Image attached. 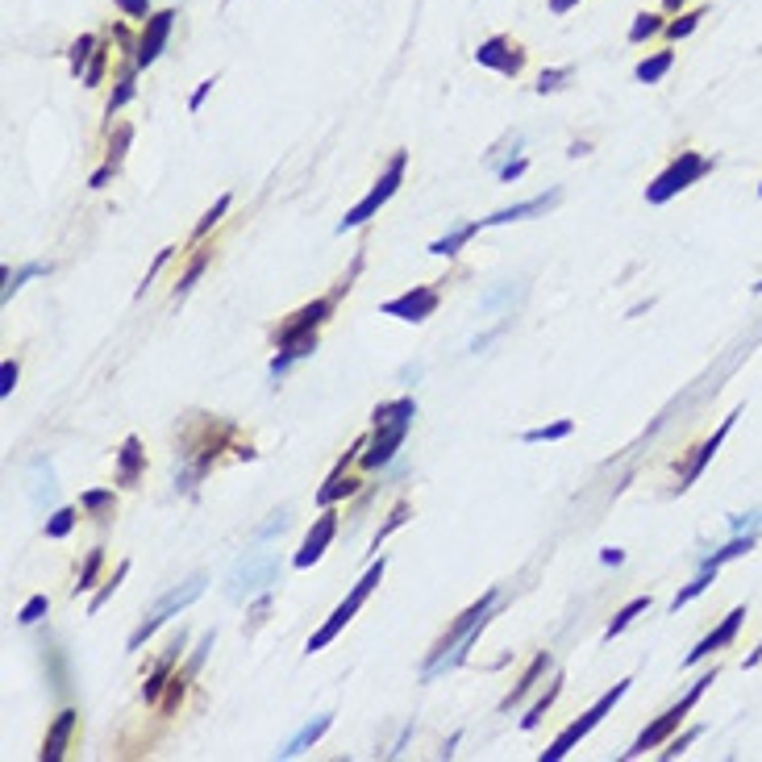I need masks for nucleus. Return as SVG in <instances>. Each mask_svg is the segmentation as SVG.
Listing matches in <instances>:
<instances>
[{
  "label": "nucleus",
  "instance_id": "obj_45",
  "mask_svg": "<svg viewBox=\"0 0 762 762\" xmlns=\"http://www.w3.org/2000/svg\"><path fill=\"white\" fill-rule=\"evenodd\" d=\"M0 380H5V383H0V392L9 396V392H13V383H17V363H13V359L5 363V371H0Z\"/></svg>",
  "mask_w": 762,
  "mask_h": 762
},
{
  "label": "nucleus",
  "instance_id": "obj_46",
  "mask_svg": "<svg viewBox=\"0 0 762 762\" xmlns=\"http://www.w3.org/2000/svg\"><path fill=\"white\" fill-rule=\"evenodd\" d=\"M213 84H217V76H213V79H205V84L197 87V96H192V113H197L200 105H205V96H208V92H213Z\"/></svg>",
  "mask_w": 762,
  "mask_h": 762
},
{
  "label": "nucleus",
  "instance_id": "obj_11",
  "mask_svg": "<svg viewBox=\"0 0 762 762\" xmlns=\"http://www.w3.org/2000/svg\"><path fill=\"white\" fill-rule=\"evenodd\" d=\"M171 25H175V9H163V13H154V17H146V25H142V38H138V55H133V63H138V67H151L154 59L163 55L167 38H171Z\"/></svg>",
  "mask_w": 762,
  "mask_h": 762
},
{
  "label": "nucleus",
  "instance_id": "obj_34",
  "mask_svg": "<svg viewBox=\"0 0 762 762\" xmlns=\"http://www.w3.org/2000/svg\"><path fill=\"white\" fill-rule=\"evenodd\" d=\"M125 575H130V563H121V566H117V575H113V579H105V588H100L96 596H92V612H96L100 604H105V600H109L113 592H117V583H121V579H125Z\"/></svg>",
  "mask_w": 762,
  "mask_h": 762
},
{
  "label": "nucleus",
  "instance_id": "obj_43",
  "mask_svg": "<svg viewBox=\"0 0 762 762\" xmlns=\"http://www.w3.org/2000/svg\"><path fill=\"white\" fill-rule=\"evenodd\" d=\"M179 700H184V679L175 675L171 679V687H167V700H163V712H171L175 704H179Z\"/></svg>",
  "mask_w": 762,
  "mask_h": 762
},
{
  "label": "nucleus",
  "instance_id": "obj_47",
  "mask_svg": "<svg viewBox=\"0 0 762 762\" xmlns=\"http://www.w3.org/2000/svg\"><path fill=\"white\" fill-rule=\"evenodd\" d=\"M525 167H529V163H525V159H517V163H509L500 171V179H517V175H525Z\"/></svg>",
  "mask_w": 762,
  "mask_h": 762
},
{
  "label": "nucleus",
  "instance_id": "obj_33",
  "mask_svg": "<svg viewBox=\"0 0 762 762\" xmlns=\"http://www.w3.org/2000/svg\"><path fill=\"white\" fill-rule=\"evenodd\" d=\"M575 76V67H555V71H542V76H537V92H558V87H563V79H571Z\"/></svg>",
  "mask_w": 762,
  "mask_h": 762
},
{
  "label": "nucleus",
  "instance_id": "obj_17",
  "mask_svg": "<svg viewBox=\"0 0 762 762\" xmlns=\"http://www.w3.org/2000/svg\"><path fill=\"white\" fill-rule=\"evenodd\" d=\"M555 205H558V192H546V197H534V200H525V205H512V208L491 213V217H483V225H509V221L534 217V213H546V208H555Z\"/></svg>",
  "mask_w": 762,
  "mask_h": 762
},
{
  "label": "nucleus",
  "instance_id": "obj_24",
  "mask_svg": "<svg viewBox=\"0 0 762 762\" xmlns=\"http://www.w3.org/2000/svg\"><path fill=\"white\" fill-rule=\"evenodd\" d=\"M480 229H483V221H471V225H458L454 234H450V238L434 242V246H429V254H454L458 246H463V242H471V238H475V234H480Z\"/></svg>",
  "mask_w": 762,
  "mask_h": 762
},
{
  "label": "nucleus",
  "instance_id": "obj_44",
  "mask_svg": "<svg viewBox=\"0 0 762 762\" xmlns=\"http://www.w3.org/2000/svg\"><path fill=\"white\" fill-rule=\"evenodd\" d=\"M696 738H700V730H687L684 738H675V741H671V750H663V754H666V758H675V754H684V750H687V746H692V741H696Z\"/></svg>",
  "mask_w": 762,
  "mask_h": 762
},
{
  "label": "nucleus",
  "instance_id": "obj_29",
  "mask_svg": "<svg viewBox=\"0 0 762 762\" xmlns=\"http://www.w3.org/2000/svg\"><path fill=\"white\" fill-rule=\"evenodd\" d=\"M76 521H79V512L76 509H59L50 521H46V537H67L71 529H76Z\"/></svg>",
  "mask_w": 762,
  "mask_h": 762
},
{
  "label": "nucleus",
  "instance_id": "obj_1",
  "mask_svg": "<svg viewBox=\"0 0 762 762\" xmlns=\"http://www.w3.org/2000/svg\"><path fill=\"white\" fill-rule=\"evenodd\" d=\"M491 600H496V592H488V596L480 600V604H471L463 617H458L454 625L446 629V638L434 646V658H429V666H425V679H437L442 671H450V666H458L463 658H458V650H463V642H467L475 629H483L488 625V612H491Z\"/></svg>",
  "mask_w": 762,
  "mask_h": 762
},
{
  "label": "nucleus",
  "instance_id": "obj_40",
  "mask_svg": "<svg viewBox=\"0 0 762 762\" xmlns=\"http://www.w3.org/2000/svg\"><path fill=\"white\" fill-rule=\"evenodd\" d=\"M46 609H50V600H46V596H33L30 604H25V609H22V625H33V621H38V617H42Z\"/></svg>",
  "mask_w": 762,
  "mask_h": 762
},
{
  "label": "nucleus",
  "instance_id": "obj_37",
  "mask_svg": "<svg viewBox=\"0 0 762 762\" xmlns=\"http://www.w3.org/2000/svg\"><path fill=\"white\" fill-rule=\"evenodd\" d=\"M92 46H96V38H92V33H84L79 42H71V67H76V71L87 63V55H92Z\"/></svg>",
  "mask_w": 762,
  "mask_h": 762
},
{
  "label": "nucleus",
  "instance_id": "obj_49",
  "mask_svg": "<svg viewBox=\"0 0 762 762\" xmlns=\"http://www.w3.org/2000/svg\"><path fill=\"white\" fill-rule=\"evenodd\" d=\"M687 0H663V13H684Z\"/></svg>",
  "mask_w": 762,
  "mask_h": 762
},
{
  "label": "nucleus",
  "instance_id": "obj_8",
  "mask_svg": "<svg viewBox=\"0 0 762 762\" xmlns=\"http://www.w3.org/2000/svg\"><path fill=\"white\" fill-rule=\"evenodd\" d=\"M200 592H205V575H192V579H188V583H179V588H171V592H167V596L159 600V604H154L151 612H146V621H142L138 629H133V638H130V650H138V646L146 642V638H151V633L159 629V625H163L167 617H175V612H179V609H188V604H192V600H197Z\"/></svg>",
  "mask_w": 762,
  "mask_h": 762
},
{
  "label": "nucleus",
  "instance_id": "obj_15",
  "mask_svg": "<svg viewBox=\"0 0 762 762\" xmlns=\"http://www.w3.org/2000/svg\"><path fill=\"white\" fill-rule=\"evenodd\" d=\"M76 725H79V712H71V708H63L55 717V725H50V733H46V741H42V758H63L67 754V746H71V733H76Z\"/></svg>",
  "mask_w": 762,
  "mask_h": 762
},
{
  "label": "nucleus",
  "instance_id": "obj_35",
  "mask_svg": "<svg viewBox=\"0 0 762 762\" xmlns=\"http://www.w3.org/2000/svg\"><path fill=\"white\" fill-rule=\"evenodd\" d=\"M409 517H413V509H409V504H396V509H392V517H388V521H383V529H380V534H375V546H380L383 537L392 534V529H400V525L409 521Z\"/></svg>",
  "mask_w": 762,
  "mask_h": 762
},
{
  "label": "nucleus",
  "instance_id": "obj_42",
  "mask_svg": "<svg viewBox=\"0 0 762 762\" xmlns=\"http://www.w3.org/2000/svg\"><path fill=\"white\" fill-rule=\"evenodd\" d=\"M38 271H42V262H30V267H22V271H17V275L9 280V288H5V300H9V296L17 292V288H22V280H30V275H38Z\"/></svg>",
  "mask_w": 762,
  "mask_h": 762
},
{
  "label": "nucleus",
  "instance_id": "obj_50",
  "mask_svg": "<svg viewBox=\"0 0 762 762\" xmlns=\"http://www.w3.org/2000/svg\"><path fill=\"white\" fill-rule=\"evenodd\" d=\"M758 663H762V642H758V650H754L750 658H746V666H758Z\"/></svg>",
  "mask_w": 762,
  "mask_h": 762
},
{
  "label": "nucleus",
  "instance_id": "obj_31",
  "mask_svg": "<svg viewBox=\"0 0 762 762\" xmlns=\"http://www.w3.org/2000/svg\"><path fill=\"white\" fill-rule=\"evenodd\" d=\"M571 429H575L571 421H555V425H542V429H529L525 442H558V437H566Z\"/></svg>",
  "mask_w": 762,
  "mask_h": 762
},
{
  "label": "nucleus",
  "instance_id": "obj_19",
  "mask_svg": "<svg viewBox=\"0 0 762 762\" xmlns=\"http://www.w3.org/2000/svg\"><path fill=\"white\" fill-rule=\"evenodd\" d=\"M671 67H675V50H658V55L642 59V63L633 67V76L642 79V84H658V79H663Z\"/></svg>",
  "mask_w": 762,
  "mask_h": 762
},
{
  "label": "nucleus",
  "instance_id": "obj_16",
  "mask_svg": "<svg viewBox=\"0 0 762 762\" xmlns=\"http://www.w3.org/2000/svg\"><path fill=\"white\" fill-rule=\"evenodd\" d=\"M733 417H738V413H733ZM733 417H725V421H721V429H717V434H712V437H708V442H704V446L696 450V458H692V467H687V471H684V480H679V491H684V488H692V483L700 480V471L708 467V458L717 454V450H721V442L730 437V429H733Z\"/></svg>",
  "mask_w": 762,
  "mask_h": 762
},
{
  "label": "nucleus",
  "instance_id": "obj_23",
  "mask_svg": "<svg viewBox=\"0 0 762 762\" xmlns=\"http://www.w3.org/2000/svg\"><path fill=\"white\" fill-rule=\"evenodd\" d=\"M708 17V9H684L679 13V17H671V22H666V38H671V42H679V38H687V33H696V25L704 22Z\"/></svg>",
  "mask_w": 762,
  "mask_h": 762
},
{
  "label": "nucleus",
  "instance_id": "obj_52",
  "mask_svg": "<svg viewBox=\"0 0 762 762\" xmlns=\"http://www.w3.org/2000/svg\"><path fill=\"white\" fill-rule=\"evenodd\" d=\"M758 197H762V188H758Z\"/></svg>",
  "mask_w": 762,
  "mask_h": 762
},
{
  "label": "nucleus",
  "instance_id": "obj_28",
  "mask_svg": "<svg viewBox=\"0 0 762 762\" xmlns=\"http://www.w3.org/2000/svg\"><path fill=\"white\" fill-rule=\"evenodd\" d=\"M712 579H717V566H704V571H700V575L692 579V583H687V588H684V592H679V596H675V604H671V609L679 612V609H684V604H687V600H696L700 592H704L708 583H712Z\"/></svg>",
  "mask_w": 762,
  "mask_h": 762
},
{
  "label": "nucleus",
  "instance_id": "obj_4",
  "mask_svg": "<svg viewBox=\"0 0 762 762\" xmlns=\"http://www.w3.org/2000/svg\"><path fill=\"white\" fill-rule=\"evenodd\" d=\"M380 579H383V558H380V563H371V566H367V575H363V579H359V588H354V592H350V596H346V600H342V604H338V609H334V617H329V621H326V625H321V629H317V633H313V638H308V654H317V650H326V646H329V642H334V638H338V633H342V629H346V625H350V621H354V612H359V609H363V600H367V596H371V588H375V583H380Z\"/></svg>",
  "mask_w": 762,
  "mask_h": 762
},
{
  "label": "nucleus",
  "instance_id": "obj_26",
  "mask_svg": "<svg viewBox=\"0 0 762 762\" xmlns=\"http://www.w3.org/2000/svg\"><path fill=\"white\" fill-rule=\"evenodd\" d=\"M754 550V534H746V537H733L725 550H717L712 558H704V566H721V563H730V558H741V555H750Z\"/></svg>",
  "mask_w": 762,
  "mask_h": 762
},
{
  "label": "nucleus",
  "instance_id": "obj_25",
  "mask_svg": "<svg viewBox=\"0 0 762 762\" xmlns=\"http://www.w3.org/2000/svg\"><path fill=\"white\" fill-rule=\"evenodd\" d=\"M546 666H550V654H537V658H534V663H529V671H525V675H521V684H517V687H512V696H509V700H504V708H512V704H517V700H521V696H525V692H529V687H534V684H537V675H542V671H546Z\"/></svg>",
  "mask_w": 762,
  "mask_h": 762
},
{
  "label": "nucleus",
  "instance_id": "obj_18",
  "mask_svg": "<svg viewBox=\"0 0 762 762\" xmlns=\"http://www.w3.org/2000/svg\"><path fill=\"white\" fill-rule=\"evenodd\" d=\"M146 467V450H142L138 437H125V446H121V463H117V483L121 488H133Z\"/></svg>",
  "mask_w": 762,
  "mask_h": 762
},
{
  "label": "nucleus",
  "instance_id": "obj_32",
  "mask_svg": "<svg viewBox=\"0 0 762 762\" xmlns=\"http://www.w3.org/2000/svg\"><path fill=\"white\" fill-rule=\"evenodd\" d=\"M555 696H558V679H555V684H550V692H546V696H542V700H537V704H534V708H529V717H525V721H521V725H525V730H537V725H542V717H546V708H550V704H555Z\"/></svg>",
  "mask_w": 762,
  "mask_h": 762
},
{
  "label": "nucleus",
  "instance_id": "obj_21",
  "mask_svg": "<svg viewBox=\"0 0 762 762\" xmlns=\"http://www.w3.org/2000/svg\"><path fill=\"white\" fill-rule=\"evenodd\" d=\"M329 725H334V717H329V712H326V717H317V721H313V725H305V730H300V733H296V738H292V741H288V746H283V750H280V754H283V758H292V754H300V750H305V746H313V741H317V738H321V733H326V730H329Z\"/></svg>",
  "mask_w": 762,
  "mask_h": 762
},
{
  "label": "nucleus",
  "instance_id": "obj_13",
  "mask_svg": "<svg viewBox=\"0 0 762 762\" xmlns=\"http://www.w3.org/2000/svg\"><path fill=\"white\" fill-rule=\"evenodd\" d=\"M741 621H746V609H733L730 617H725V621L717 625V629L708 633V638H700V642H696V650H692V654H687V658H684V666H696V663H704V658H708V654H712V650H721V646H730L733 638H738Z\"/></svg>",
  "mask_w": 762,
  "mask_h": 762
},
{
  "label": "nucleus",
  "instance_id": "obj_7",
  "mask_svg": "<svg viewBox=\"0 0 762 762\" xmlns=\"http://www.w3.org/2000/svg\"><path fill=\"white\" fill-rule=\"evenodd\" d=\"M280 575V563L275 555H246L238 566H234V575H229V600H251L259 592H267Z\"/></svg>",
  "mask_w": 762,
  "mask_h": 762
},
{
  "label": "nucleus",
  "instance_id": "obj_6",
  "mask_svg": "<svg viewBox=\"0 0 762 762\" xmlns=\"http://www.w3.org/2000/svg\"><path fill=\"white\" fill-rule=\"evenodd\" d=\"M404 167H409V151H396L392 163H388V171L380 175V184L371 188L367 197H363L359 205H354L346 217H342V225H338L342 234H346V229H354V225H363V221H371L375 213H380V205H388V200L396 197V188H400V179H404Z\"/></svg>",
  "mask_w": 762,
  "mask_h": 762
},
{
  "label": "nucleus",
  "instance_id": "obj_22",
  "mask_svg": "<svg viewBox=\"0 0 762 762\" xmlns=\"http://www.w3.org/2000/svg\"><path fill=\"white\" fill-rule=\"evenodd\" d=\"M663 30H666L663 13H638V22L629 25V42H633V46H642V42H650V38H658Z\"/></svg>",
  "mask_w": 762,
  "mask_h": 762
},
{
  "label": "nucleus",
  "instance_id": "obj_36",
  "mask_svg": "<svg viewBox=\"0 0 762 762\" xmlns=\"http://www.w3.org/2000/svg\"><path fill=\"white\" fill-rule=\"evenodd\" d=\"M229 200H234V197H221V200H217V205H213V208H208V213H205V221H200V225H197V234H192V238H205V234H208V229H213V225H217V221H221V213H225V208H229Z\"/></svg>",
  "mask_w": 762,
  "mask_h": 762
},
{
  "label": "nucleus",
  "instance_id": "obj_27",
  "mask_svg": "<svg viewBox=\"0 0 762 762\" xmlns=\"http://www.w3.org/2000/svg\"><path fill=\"white\" fill-rule=\"evenodd\" d=\"M650 609V596H638V600H629V604H625L621 612H617V617H612V625H609V633H604V638H617V633L625 629V625L633 621V617H638V612H646Z\"/></svg>",
  "mask_w": 762,
  "mask_h": 762
},
{
  "label": "nucleus",
  "instance_id": "obj_14",
  "mask_svg": "<svg viewBox=\"0 0 762 762\" xmlns=\"http://www.w3.org/2000/svg\"><path fill=\"white\" fill-rule=\"evenodd\" d=\"M334 534H338V512H321L317 525L308 529L305 546H300V555H296V566H313L317 558L326 555V546H329V537H334Z\"/></svg>",
  "mask_w": 762,
  "mask_h": 762
},
{
  "label": "nucleus",
  "instance_id": "obj_12",
  "mask_svg": "<svg viewBox=\"0 0 762 762\" xmlns=\"http://www.w3.org/2000/svg\"><path fill=\"white\" fill-rule=\"evenodd\" d=\"M437 305H442V288H429V283H421V288H413V292H404V296H396V300H388V305H383V313L400 317V321H425V317L434 313Z\"/></svg>",
  "mask_w": 762,
  "mask_h": 762
},
{
  "label": "nucleus",
  "instance_id": "obj_30",
  "mask_svg": "<svg viewBox=\"0 0 762 762\" xmlns=\"http://www.w3.org/2000/svg\"><path fill=\"white\" fill-rule=\"evenodd\" d=\"M208 254H213V251H200V254H197V259H192V262H188V271H184V275H179V283H175V296H184V292H188V288H192V283H197V280H200V271H205V267H208Z\"/></svg>",
  "mask_w": 762,
  "mask_h": 762
},
{
  "label": "nucleus",
  "instance_id": "obj_48",
  "mask_svg": "<svg viewBox=\"0 0 762 762\" xmlns=\"http://www.w3.org/2000/svg\"><path fill=\"white\" fill-rule=\"evenodd\" d=\"M575 5H579V0H550V13H558V17H563V13H571Z\"/></svg>",
  "mask_w": 762,
  "mask_h": 762
},
{
  "label": "nucleus",
  "instance_id": "obj_10",
  "mask_svg": "<svg viewBox=\"0 0 762 762\" xmlns=\"http://www.w3.org/2000/svg\"><path fill=\"white\" fill-rule=\"evenodd\" d=\"M475 63L480 67H491V71H500V76L517 79L525 71V46L512 38V33H496L488 42L475 46Z\"/></svg>",
  "mask_w": 762,
  "mask_h": 762
},
{
  "label": "nucleus",
  "instance_id": "obj_20",
  "mask_svg": "<svg viewBox=\"0 0 762 762\" xmlns=\"http://www.w3.org/2000/svg\"><path fill=\"white\" fill-rule=\"evenodd\" d=\"M79 509H84L87 517H96V521H109L113 512H117V496H113V491H105V488L84 491V496H79Z\"/></svg>",
  "mask_w": 762,
  "mask_h": 762
},
{
  "label": "nucleus",
  "instance_id": "obj_9",
  "mask_svg": "<svg viewBox=\"0 0 762 762\" xmlns=\"http://www.w3.org/2000/svg\"><path fill=\"white\" fill-rule=\"evenodd\" d=\"M625 692H629V679H621V684H612V692H604V696L596 700V704L588 708V712H583V721H575V725H571V730L566 733H558V741L555 746H550V750L542 754V762H555V758H563L566 750H571V746H575L579 738H583V733H592L600 725V717H604V712H609L612 704H617V700L625 696Z\"/></svg>",
  "mask_w": 762,
  "mask_h": 762
},
{
  "label": "nucleus",
  "instance_id": "obj_2",
  "mask_svg": "<svg viewBox=\"0 0 762 762\" xmlns=\"http://www.w3.org/2000/svg\"><path fill=\"white\" fill-rule=\"evenodd\" d=\"M413 413H417L413 400H396V404H380L375 409V442L363 454V467H383L396 454V446L404 442L409 425H413Z\"/></svg>",
  "mask_w": 762,
  "mask_h": 762
},
{
  "label": "nucleus",
  "instance_id": "obj_5",
  "mask_svg": "<svg viewBox=\"0 0 762 762\" xmlns=\"http://www.w3.org/2000/svg\"><path fill=\"white\" fill-rule=\"evenodd\" d=\"M712 679H717V666H712V671H708V675H700V679H696V684H692V692H687V696H684V700H679V704H671V708H666V712H663V717H658V721H654V725H650V730H646V733H642V738H638V741H633V750H629V758H638V754H646V750H654V746H658V741H666V738H671V733H675V730H679V725H684V717H687V712H692V708H696V700H700V696H704V687H708V684H712Z\"/></svg>",
  "mask_w": 762,
  "mask_h": 762
},
{
  "label": "nucleus",
  "instance_id": "obj_51",
  "mask_svg": "<svg viewBox=\"0 0 762 762\" xmlns=\"http://www.w3.org/2000/svg\"><path fill=\"white\" fill-rule=\"evenodd\" d=\"M754 292H762V283H754Z\"/></svg>",
  "mask_w": 762,
  "mask_h": 762
},
{
  "label": "nucleus",
  "instance_id": "obj_3",
  "mask_svg": "<svg viewBox=\"0 0 762 762\" xmlns=\"http://www.w3.org/2000/svg\"><path fill=\"white\" fill-rule=\"evenodd\" d=\"M712 171V159L700 151H679L675 159H671V167H666L658 179H654L650 188H646V200L650 205H666V200L675 197V192H684V188H692L700 179V175Z\"/></svg>",
  "mask_w": 762,
  "mask_h": 762
},
{
  "label": "nucleus",
  "instance_id": "obj_41",
  "mask_svg": "<svg viewBox=\"0 0 762 762\" xmlns=\"http://www.w3.org/2000/svg\"><path fill=\"white\" fill-rule=\"evenodd\" d=\"M100 550H92V555H87V563H84V571H79V583H76V592H84L87 583H92V579H96V566H100Z\"/></svg>",
  "mask_w": 762,
  "mask_h": 762
},
{
  "label": "nucleus",
  "instance_id": "obj_38",
  "mask_svg": "<svg viewBox=\"0 0 762 762\" xmlns=\"http://www.w3.org/2000/svg\"><path fill=\"white\" fill-rule=\"evenodd\" d=\"M125 17H138V22H146L151 17V0H113Z\"/></svg>",
  "mask_w": 762,
  "mask_h": 762
},
{
  "label": "nucleus",
  "instance_id": "obj_39",
  "mask_svg": "<svg viewBox=\"0 0 762 762\" xmlns=\"http://www.w3.org/2000/svg\"><path fill=\"white\" fill-rule=\"evenodd\" d=\"M105 67H109V50H96V59H92V67H87V87H100V79H105Z\"/></svg>",
  "mask_w": 762,
  "mask_h": 762
}]
</instances>
